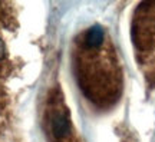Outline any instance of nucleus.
<instances>
[{"label":"nucleus","instance_id":"1","mask_svg":"<svg viewBox=\"0 0 155 142\" xmlns=\"http://www.w3.org/2000/svg\"><path fill=\"white\" fill-rule=\"evenodd\" d=\"M72 63L85 101L99 112L115 106L124 89V71L105 28L94 25L78 35L72 49Z\"/></svg>","mask_w":155,"mask_h":142},{"label":"nucleus","instance_id":"2","mask_svg":"<svg viewBox=\"0 0 155 142\" xmlns=\"http://www.w3.org/2000/svg\"><path fill=\"white\" fill-rule=\"evenodd\" d=\"M132 43L141 69L155 83V3H142L135 10Z\"/></svg>","mask_w":155,"mask_h":142},{"label":"nucleus","instance_id":"3","mask_svg":"<svg viewBox=\"0 0 155 142\" xmlns=\"http://www.w3.org/2000/svg\"><path fill=\"white\" fill-rule=\"evenodd\" d=\"M43 129L49 142H81L59 89L50 91L43 109Z\"/></svg>","mask_w":155,"mask_h":142},{"label":"nucleus","instance_id":"4","mask_svg":"<svg viewBox=\"0 0 155 142\" xmlns=\"http://www.w3.org/2000/svg\"><path fill=\"white\" fill-rule=\"evenodd\" d=\"M6 5L0 3V76H3V73L6 71V65L9 60V50H7V43H6V38L3 32L9 28V17L7 13L3 10V7Z\"/></svg>","mask_w":155,"mask_h":142},{"label":"nucleus","instance_id":"5","mask_svg":"<svg viewBox=\"0 0 155 142\" xmlns=\"http://www.w3.org/2000/svg\"><path fill=\"white\" fill-rule=\"evenodd\" d=\"M2 78V76H0ZM6 105V99H5V91H3V86H2V82H0V115L3 114V109H5Z\"/></svg>","mask_w":155,"mask_h":142}]
</instances>
